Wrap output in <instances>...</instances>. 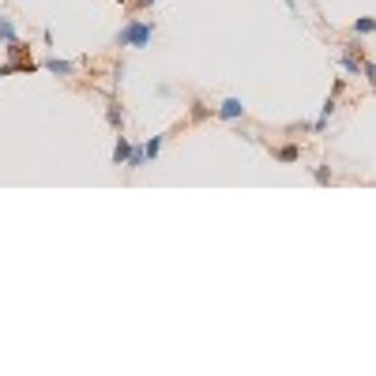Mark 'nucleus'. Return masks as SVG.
I'll return each mask as SVG.
<instances>
[{
	"instance_id": "nucleus-1",
	"label": "nucleus",
	"mask_w": 376,
	"mask_h": 376,
	"mask_svg": "<svg viewBox=\"0 0 376 376\" xmlns=\"http://www.w3.org/2000/svg\"><path fill=\"white\" fill-rule=\"evenodd\" d=\"M121 49H147V45L154 42V23H147L140 19V15H132L121 31H117V38H113Z\"/></svg>"
},
{
	"instance_id": "nucleus-2",
	"label": "nucleus",
	"mask_w": 376,
	"mask_h": 376,
	"mask_svg": "<svg viewBox=\"0 0 376 376\" xmlns=\"http://www.w3.org/2000/svg\"><path fill=\"white\" fill-rule=\"evenodd\" d=\"M215 117H218V121H241V117H245V102L237 95L222 98V102L215 106Z\"/></svg>"
},
{
	"instance_id": "nucleus-3",
	"label": "nucleus",
	"mask_w": 376,
	"mask_h": 376,
	"mask_svg": "<svg viewBox=\"0 0 376 376\" xmlns=\"http://www.w3.org/2000/svg\"><path fill=\"white\" fill-rule=\"evenodd\" d=\"M38 68H45V72H49V76L72 79V76H76V68H79V64H76V60H64V57H45V60L38 64Z\"/></svg>"
},
{
	"instance_id": "nucleus-4",
	"label": "nucleus",
	"mask_w": 376,
	"mask_h": 376,
	"mask_svg": "<svg viewBox=\"0 0 376 376\" xmlns=\"http://www.w3.org/2000/svg\"><path fill=\"white\" fill-rule=\"evenodd\" d=\"M106 124L113 128V132H124V109H121V102H117V95L106 98Z\"/></svg>"
},
{
	"instance_id": "nucleus-5",
	"label": "nucleus",
	"mask_w": 376,
	"mask_h": 376,
	"mask_svg": "<svg viewBox=\"0 0 376 376\" xmlns=\"http://www.w3.org/2000/svg\"><path fill=\"white\" fill-rule=\"evenodd\" d=\"M275 162H282V166H293V162L301 158V147L297 143H282V147H275Z\"/></svg>"
},
{
	"instance_id": "nucleus-6",
	"label": "nucleus",
	"mask_w": 376,
	"mask_h": 376,
	"mask_svg": "<svg viewBox=\"0 0 376 376\" xmlns=\"http://www.w3.org/2000/svg\"><path fill=\"white\" fill-rule=\"evenodd\" d=\"M128 154H132V140L124 132H117V143H113V166H124Z\"/></svg>"
},
{
	"instance_id": "nucleus-7",
	"label": "nucleus",
	"mask_w": 376,
	"mask_h": 376,
	"mask_svg": "<svg viewBox=\"0 0 376 376\" xmlns=\"http://www.w3.org/2000/svg\"><path fill=\"white\" fill-rule=\"evenodd\" d=\"M19 38V31H15V19L8 12H0V45H12Z\"/></svg>"
},
{
	"instance_id": "nucleus-8",
	"label": "nucleus",
	"mask_w": 376,
	"mask_h": 376,
	"mask_svg": "<svg viewBox=\"0 0 376 376\" xmlns=\"http://www.w3.org/2000/svg\"><path fill=\"white\" fill-rule=\"evenodd\" d=\"M4 49H8V60H31V45L23 38H15L12 45H4Z\"/></svg>"
},
{
	"instance_id": "nucleus-9",
	"label": "nucleus",
	"mask_w": 376,
	"mask_h": 376,
	"mask_svg": "<svg viewBox=\"0 0 376 376\" xmlns=\"http://www.w3.org/2000/svg\"><path fill=\"white\" fill-rule=\"evenodd\" d=\"M147 166V154H143V143H132V154H128V162H124V170H143Z\"/></svg>"
},
{
	"instance_id": "nucleus-10",
	"label": "nucleus",
	"mask_w": 376,
	"mask_h": 376,
	"mask_svg": "<svg viewBox=\"0 0 376 376\" xmlns=\"http://www.w3.org/2000/svg\"><path fill=\"white\" fill-rule=\"evenodd\" d=\"M162 147H166V136H151V140L143 143V154H147V162H154L162 154Z\"/></svg>"
},
{
	"instance_id": "nucleus-11",
	"label": "nucleus",
	"mask_w": 376,
	"mask_h": 376,
	"mask_svg": "<svg viewBox=\"0 0 376 376\" xmlns=\"http://www.w3.org/2000/svg\"><path fill=\"white\" fill-rule=\"evenodd\" d=\"M354 34H357V38H369V34H376V19H373V15H361V19L354 23Z\"/></svg>"
},
{
	"instance_id": "nucleus-12",
	"label": "nucleus",
	"mask_w": 376,
	"mask_h": 376,
	"mask_svg": "<svg viewBox=\"0 0 376 376\" xmlns=\"http://www.w3.org/2000/svg\"><path fill=\"white\" fill-rule=\"evenodd\" d=\"M313 181H316V185H332V166H316Z\"/></svg>"
},
{
	"instance_id": "nucleus-13",
	"label": "nucleus",
	"mask_w": 376,
	"mask_h": 376,
	"mask_svg": "<svg viewBox=\"0 0 376 376\" xmlns=\"http://www.w3.org/2000/svg\"><path fill=\"white\" fill-rule=\"evenodd\" d=\"M361 72H365V79H369V87H376V64H373V60H365V64H361Z\"/></svg>"
},
{
	"instance_id": "nucleus-14",
	"label": "nucleus",
	"mask_w": 376,
	"mask_h": 376,
	"mask_svg": "<svg viewBox=\"0 0 376 376\" xmlns=\"http://www.w3.org/2000/svg\"><path fill=\"white\" fill-rule=\"evenodd\" d=\"M192 106H196V109H192V117H196V121H204L207 113H215V109H207L204 102H192Z\"/></svg>"
},
{
	"instance_id": "nucleus-15",
	"label": "nucleus",
	"mask_w": 376,
	"mask_h": 376,
	"mask_svg": "<svg viewBox=\"0 0 376 376\" xmlns=\"http://www.w3.org/2000/svg\"><path fill=\"white\" fill-rule=\"evenodd\" d=\"M154 4H158V0H132L136 12H147V8H154Z\"/></svg>"
},
{
	"instance_id": "nucleus-16",
	"label": "nucleus",
	"mask_w": 376,
	"mask_h": 376,
	"mask_svg": "<svg viewBox=\"0 0 376 376\" xmlns=\"http://www.w3.org/2000/svg\"><path fill=\"white\" fill-rule=\"evenodd\" d=\"M8 76H15V68H12V60H4V64H0V79H8Z\"/></svg>"
}]
</instances>
